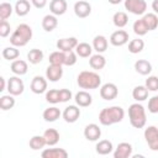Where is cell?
I'll return each mask as SVG.
<instances>
[{
	"mask_svg": "<svg viewBox=\"0 0 158 158\" xmlns=\"http://www.w3.org/2000/svg\"><path fill=\"white\" fill-rule=\"evenodd\" d=\"M78 40L75 37H67V38H60L57 41L56 46L59 51H63V52H69V51H73L75 49V47L78 46Z\"/></svg>",
	"mask_w": 158,
	"mask_h": 158,
	"instance_id": "13",
	"label": "cell"
},
{
	"mask_svg": "<svg viewBox=\"0 0 158 158\" xmlns=\"http://www.w3.org/2000/svg\"><path fill=\"white\" fill-rule=\"evenodd\" d=\"M10 30H11L10 23L6 20H1V22H0V36L2 38L7 37L10 35Z\"/></svg>",
	"mask_w": 158,
	"mask_h": 158,
	"instance_id": "44",
	"label": "cell"
},
{
	"mask_svg": "<svg viewBox=\"0 0 158 158\" xmlns=\"http://www.w3.org/2000/svg\"><path fill=\"white\" fill-rule=\"evenodd\" d=\"M135 70L141 75H149L152 72V64L147 59H138L135 62Z\"/></svg>",
	"mask_w": 158,
	"mask_h": 158,
	"instance_id": "22",
	"label": "cell"
},
{
	"mask_svg": "<svg viewBox=\"0 0 158 158\" xmlns=\"http://www.w3.org/2000/svg\"><path fill=\"white\" fill-rule=\"evenodd\" d=\"M128 42V33L125 30H117L111 33L110 36V43L115 47H121Z\"/></svg>",
	"mask_w": 158,
	"mask_h": 158,
	"instance_id": "10",
	"label": "cell"
},
{
	"mask_svg": "<svg viewBox=\"0 0 158 158\" xmlns=\"http://www.w3.org/2000/svg\"><path fill=\"white\" fill-rule=\"evenodd\" d=\"M95 149H96V153L98 154L106 156V154H110L114 151V146H112V142L111 141H109V139H101V141H99L96 143Z\"/></svg>",
	"mask_w": 158,
	"mask_h": 158,
	"instance_id": "21",
	"label": "cell"
},
{
	"mask_svg": "<svg viewBox=\"0 0 158 158\" xmlns=\"http://www.w3.org/2000/svg\"><path fill=\"white\" fill-rule=\"evenodd\" d=\"M31 4L37 9H43L47 5V0H31Z\"/></svg>",
	"mask_w": 158,
	"mask_h": 158,
	"instance_id": "47",
	"label": "cell"
},
{
	"mask_svg": "<svg viewBox=\"0 0 158 158\" xmlns=\"http://www.w3.org/2000/svg\"><path fill=\"white\" fill-rule=\"evenodd\" d=\"M11 72L15 74V75H25L26 73H27V69H28V65H27V63L25 62V60H22V59H15V60H12V63H11Z\"/></svg>",
	"mask_w": 158,
	"mask_h": 158,
	"instance_id": "20",
	"label": "cell"
},
{
	"mask_svg": "<svg viewBox=\"0 0 158 158\" xmlns=\"http://www.w3.org/2000/svg\"><path fill=\"white\" fill-rule=\"evenodd\" d=\"M58 26V20L57 16L51 14V15H46L42 20V27L46 32H52L56 27Z\"/></svg>",
	"mask_w": 158,
	"mask_h": 158,
	"instance_id": "23",
	"label": "cell"
},
{
	"mask_svg": "<svg viewBox=\"0 0 158 158\" xmlns=\"http://www.w3.org/2000/svg\"><path fill=\"white\" fill-rule=\"evenodd\" d=\"M74 100H75V104H77L78 106H80V107H88V106H90L91 102H93V96H91L88 91L80 90V91H78V93L75 94Z\"/></svg>",
	"mask_w": 158,
	"mask_h": 158,
	"instance_id": "18",
	"label": "cell"
},
{
	"mask_svg": "<svg viewBox=\"0 0 158 158\" xmlns=\"http://www.w3.org/2000/svg\"><path fill=\"white\" fill-rule=\"evenodd\" d=\"M47 78H43L41 75H36L33 77L32 81H31V91L35 94H43L47 90Z\"/></svg>",
	"mask_w": 158,
	"mask_h": 158,
	"instance_id": "14",
	"label": "cell"
},
{
	"mask_svg": "<svg viewBox=\"0 0 158 158\" xmlns=\"http://www.w3.org/2000/svg\"><path fill=\"white\" fill-rule=\"evenodd\" d=\"M128 118H130V123L135 128H143L146 126V122H147L146 110H144L143 105H141L138 102H135V104L130 105V107H128Z\"/></svg>",
	"mask_w": 158,
	"mask_h": 158,
	"instance_id": "4",
	"label": "cell"
},
{
	"mask_svg": "<svg viewBox=\"0 0 158 158\" xmlns=\"http://www.w3.org/2000/svg\"><path fill=\"white\" fill-rule=\"evenodd\" d=\"M31 10V4L28 0H17L15 4V12L19 16H26Z\"/></svg>",
	"mask_w": 158,
	"mask_h": 158,
	"instance_id": "29",
	"label": "cell"
},
{
	"mask_svg": "<svg viewBox=\"0 0 158 158\" xmlns=\"http://www.w3.org/2000/svg\"><path fill=\"white\" fill-rule=\"evenodd\" d=\"M77 83L81 89H98L101 85V78L91 70H83L77 77Z\"/></svg>",
	"mask_w": 158,
	"mask_h": 158,
	"instance_id": "3",
	"label": "cell"
},
{
	"mask_svg": "<svg viewBox=\"0 0 158 158\" xmlns=\"http://www.w3.org/2000/svg\"><path fill=\"white\" fill-rule=\"evenodd\" d=\"M117 95H118V89H117V86L114 83H106V84L101 85V88H100V96H101V99L110 101V100L116 99Z\"/></svg>",
	"mask_w": 158,
	"mask_h": 158,
	"instance_id": "8",
	"label": "cell"
},
{
	"mask_svg": "<svg viewBox=\"0 0 158 158\" xmlns=\"http://www.w3.org/2000/svg\"><path fill=\"white\" fill-rule=\"evenodd\" d=\"M27 59L31 64H38L42 62L43 59V52L38 48H32L28 53H27Z\"/></svg>",
	"mask_w": 158,
	"mask_h": 158,
	"instance_id": "35",
	"label": "cell"
},
{
	"mask_svg": "<svg viewBox=\"0 0 158 158\" xmlns=\"http://www.w3.org/2000/svg\"><path fill=\"white\" fill-rule=\"evenodd\" d=\"M107 40L105 36L102 35H98L94 37L93 40V48L98 52V53H104L107 49Z\"/></svg>",
	"mask_w": 158,
	"mask_h": 158,
	"instance_id": "26",
	"label": "cell"
},
{
	"mask_svg": "<svg viewBox=\"0 0 158 158\" xmlns=\"http://www.w3.org/2000/svg\"><path fill=\"white\" fill-rule=\"evenodd\" d=\"M101 136V128L99 127V125L96 123H89L85 126L84 128V137L88 139V141H91V142H95L100 138Z\"/></svg>",
	"mask_w": 158,
	"mask_h": 158,
	"instance_id": "12",
	"label": "cell"
},
{
	"mask_svg": "<svg viewBox=\"0 0 158 158\" xmlns=\"http://www.w3.org/2000/svg\"><path fill=\"white\" fill-rule=\"evenodd\" d=\"M15 9H12V5L10 2H1L0 4V20H7L12 11Z\"/></svg>",
	"mask_w": 158,
	"mask_h": 158,
	"instance_id": "40",
	"label": "cell"
},
{
	"mask_svg": "<svg viewBox=\"0 0 158 158\" xmlns=\"http://www.w3.org/2000/svg\"><path fill=\"white\" fill-rule=\"evenodd\" d=\"M20 56V51L17 49V47L11 46V47H5L2 49V57L7 60H15L17 59Z\"/></svg>",
	"mask_w": 158,
	"mask_h": 158,
	"instance_id": "38",
	"label": "cell"
},
{
	"mask_svg": "<svg viewBox=\"0 0 158 158\" xmlns=\"http://www.w3.org/2000/svg\"><path fill=\"white\" fill-rule=\"evenodd\" d=\"M72 96H73V94H72L70 90H68V89H59V100H60V102L69 101L72 99Z\"/></svg>",
	"mask_w": 158,
	"mask_h": 158,
	"instance_id": "46",
	"label": "cell"
},
{
	"mask_svg": "<svg viewBox=\"0 0 158 158\" xmlns=\"http://www.w3.org/2000/svg\"><path fill=\"white\" fill-rule=\"evenodd\" d=\"M28 144H30V148H32L33 151H38V149H42L47 143H46V139H44L43 135L42 136L36 135V136H33V137L30 138Z\"/></svg>",
	"mask_w": 158,
	"mask_h": 158,
	"instance_id": "34",
	"label": "cell"
},
{
	"mask_svg": "<svg viewBox=\"0 0 158 158\" xmlns=\"http://www.w3.org/2000/svg\"><path fill=\"white\" fill-rule=\"evenodd\" d=\"M112 22H114V25H115L116 27L122 28V27H125V26L127 25V22H128V16H127V14L123 12V11H117V12H115L114 16H112Z\"/></svg>",
	"mask_w": 158,
	"mask_h": 158,
	"instance_id": "31",
	"label": "cell"
},
{
	"mask_svg": "<svg viewBox=\"0 0 158 158\" xmlns=\"http://www.w3.org/2000/svg\"><path fill=\"white\" fill-rule=\"evenodd\" d=\"M148 111L151 114H158V95L152 96L148 101Z\"/></svg>",
	"mask_w": 158,
	"mask_h": 158,
	"instance_id": "45",
	"label": "cell"
},
{
	"mask_svg": "<svg viewBox=\"0 0 158 158\" xmlns=\"http://www.w3.org/2000/svg\"><path fill=\"white\" fill-rule=\"evenodd\" d=\"M46 100L51 104L60 102V100H59V89H49L48 91H46Z\"/></svg>",
	"mask_w": 158,
	"mask_h": 158,
	"instance_id": "41",
	"label": "cell"
},
{
	"mask_svg": "<svg viewBox=\"0 0 158 158\" xmlns=\"http://www.w3.org/2000/svg\"><path fill=\"white\" fill-rule=\"evenodd\" d=\"M6 90L9 91V94L14 95V96H19L23 93L25 90V84L22 81V79H20L19 75L16 77H11L9 80H7V88Z\"/></svg>",
	"mask_w": 158,
	"mask_h": 158,
	"instance_id": "6",
	"label": "cell"
},
{
	"mask_svg": "<svg viewBox=\"0 0 158 158\" xmlns=\"http://www.w3.org/2000/svg\"><path fill=\"white\" fill-rule=\"evenodd\" d=\"M132 156V144L128 142H121L114 151V158H128Z\"/></svg>",
	"mask_w": 158,
	"mask_h": 158,
	"instance_id": "15",
	"label": "cell"
},
{
	"mask_svg": "<svg viewBox=\"0 0 158 158\" xmlns=\"http://www.w3.org/2000/svg\"><path fill=\"white\" fill-rule=\"evenodd\" d=\"M43 137L46 139L47 146H54L59 141V132L56 128H48L43 132Z\"/></svg>",
	"mask_w": 158,
	"mask_h": 158,
	"instance_id": "28",
	"label": "cell"
},
{
	"mask_svg": "<svg viewBox=\"0 0 158 158\" xmlns=\"http://www.w3.org/2000/svg\"><path fill=\"white\" fill-rule=\"evenodd\" d=\"M64 58H65V52L63 51H56V52H52L49 54V63L51 64H54V65H63L64 64Z\"/></svg>",
	"mask_w": 158,
	"mask_h": 158,
	"instance_id": "36",
	"label": "cell"
},
{
	"mask_svg": "<svg viewBox=\"0 0 158 158\" xmlns=\"http://www.w3.org/2000/svg\"><path fill=\"white\" fill-rule=\"evenodd\" d=\"M110 4H112V5H117V4H120V2H122V0H107Z\"/></svg>",
	"mask_w": 158,
	"mask_h": 158,
	"instance_id": "50",
	"label": "cell"
},
{
	"mask_svg": "<svg viewBox=\"0 0 158 158\" xmlns=\"http://www.w3.org/2000/svg\"><path fill=\"white\" fill-rule=\"evenodd\" d=\"M132 30H133V32H135L137 36H144V35H146V33L149 31V30H148V27L146 26V23H144L143 19L136 20V21L133 22Z\"/></svg>",
	"mask_w": 158,
	"mask_h": 158,
	"instance_id": "39",
	"label": "cell"
},
{
	"mask_svg": "<svg viewBox=\"0 0 158 158\" xmlns=\"http://www.w3.org/2000/svg\"><path fill=\"white\" fill-rule=\"evenodd\" d=\"M67 9H68V4L65 0H51L49 2V10L56 16L64 15Z\"/></svg>",
	"mask_w": 158,
	"mask_h": 158,
	"instance_id": "17",
	"label": "cell"
},
{
	"mask_svg": "<svg viewBox=\"0 0 158 158\" xmlns=\"http://www.w3.org/2000/svg\"><path fill=\"white\" fill-rule=\"evenodd\" d=\"M93 49H94L93 46H90L86 42H81V43H78V46L75 47V53L81 58H88L91 56Z\"/></svg>",
	"mask_w": 158,
	"mask_h": 158,
	"instance_id": "30",
	"label": "cell"
},
{
	"mask_svg": "<svg viewBox=\"0 0 158 158\" xmlns=\"http://www.w3.org/2000/svg\"><path fill=\"white\" fill-rule=\"evenodd\" d=\"M146 88L149 90V91H157L158 90V77L156 75H151L146 79V83H144Z\"/></svg>",
	"mask_w": 158,
	"mask_h": 158,
	"instance_id": "42",
	"label": "cell"
},
{
	"mask_svg": "<svg viewBox=\"0 0 158 158\" xmlns=\"http://www.w3.org/2000/svg\"><path fill=\"white\" fill-rule=\"evenodd\" d=\"M74 14L79 19H85L91 14V5L85 0H79L74 4Z\"/></svg>",
	"mask_w": 158,
	"mask_h": 158,
	"instance_id": "9",
	"label": "cell"
},
{
	"mask_svg": "<svg viewBox=\"0 0 158 158\" xmlns=\"http://www.w3.org/2000/svg\"><path fill=\"white\" fill-rule=\"evenodd\" d=\"M144 48V41L141 38H135L132 41H130L128 43V52L132 54H137L141 53Z\"/></svg>",
	"mask_w": 158,
	"mask_h": 158,
	"instance_id": "33",
	"label": "cell"
},
{
	"mask_svg": "<svg viewBox=\"0 0 158 158\" xmlns=\"http://www.w3.org/2000/svg\"><path fill=\"white\" fill-rule=\"evenodd\" d=\"M63 75V68L62 65H54V64H49L46 69V78L49 81H58Z\"/></svg>",
	"mask_w": 158,
	"mask_h": 158,
	"instance_id": "16",
	"label": "cell"
},
{
	"mask_svg": "<svg viewBox=\"0 0 158 158\" xmlns=\"http://www.w3.org/2000/svg\"><path fill=\"white\" fill-rule=\"evenodd\" d=\"M0 83H1V86H0V91H4V90L7 88V83L5 81V78H4V77H1V78H0Z\"/></svg>",
	"mask_w": 158,
	"mask_h": 158,
	"instance_id": "48",
	"label": "cell"
},
{
	"mask_svg": "<svg viewBox=\"0 0 158 158\" xmlns=\"http://www.w3.org/2000/svg\"><path fill=\"white\" fill-rule=\"evenodd\" d=\"M41 156L43 158H67L68 152L64 148H46Z\"/></svg>",
	"mask_w": 158,
	"mask_h": 158,
	"instance_id": "19",
	"label": "cell"
},
{
	"mask_svg": "<svg viewBox=\"0 0 158 158\" xmlns=\"http://www.w3.org/2000/svg\"><path fill=\"white\" fill-rule=\"evenodd\" d=\"M144 139L152 151H158V127L148 126L144 130Z\"/></svg>",
	"mask_w": 158,
	"mask_h": 158,
	"instance_id": "7",
	"label": "cell"
},
{
	"mask_svg": "<svg viewBox=\"0 0 158 158\" xmlns=\"http://www.w3.org/2000/svg\"><path fill=\"white\" fill-rule=\"evenodd\" d=\"M60 115H62L60 110L58 107H56V106H52V107H48V109H46L43 111L42 117L47 122H54V121H57L60 117Z\"/></svg>",
	"mask_w": 158,
	"mask_h": 158,
	"instance_id": "25",
	"label": "cell"
},
{
	"mask_svg": "<svg viewBox=\"0 0 158 158\" xmlns=\"http://www.w3.org/2000/svg\"><path fill=\"white\" fill-rule=\"evenodd\" d=\"M89 65H90L93 69H95V70H100V69H102V68L106 65V59H105V57H104L101 53L93 54V56H90Z\"/></svg>",
	"mask_w": 158,
	"mask_h": 158,
	"instance_id": "24",
	"label": "cell"
},
{
	"mask_svg": "<svg viewBox=\"0 0 158 158\" xmlns=\"http://www.w3.org/2000/svg\"><path fill=\"white\" fill-rule=\"evenodd\" d=\"M152 9H153L154 14L158 15V0H153L152 1Z\"/></svg>",
	"mask_w": 158,
	"mask_h": 158,
	"instance_id": "49",
	"label": "cell"
},
{
	"mask_svg": "<svg viewBox=\"0 0 158 158\" xmlns=\"http://www.w3.org/2000/svg\"><path fill=\"white\" fill-rule=\"evenodd\" d=\"M62 116H63L65 122L74 123L80 116V109L78 106H75V105H69V106H67L64 109V111L62 112Z\"/></svg>",
	"mask_w": 158,
	"mask_h": 158,
	"instance_id": "11",
	"label": "cell"
},
{
	"mask_svg": "<svg viewBox=\"0 0 158 158\" xmlns=\"http://www.w3.org/2000/svg\"><path fill=\"white\" fill-rule=\"evenodd\" d=\"M148 89L146 88V85H137L133 88L132 90V98L137 101V102H141V101H144L147 98H148Z\"/></svg>",
	"mask_w": 158,
	"mask_h": 158,
	"instance_id": "27",
	"label": "cell"
},
{
	"mask_svg": "<svg viewBox=\"0 0 158 158\" xmlns=\"http://www.w3.org/2000/svg\"><path fill=\"white\" fill-rule=\"evenodd\" d=\"M15 106V98L14 95L9 94V95H2L0 98V107L4 111H7L10 109H12Z\"/></svg>",
	"mask_w": 158,
	"mask_h": 158,
	"instance_id": "37",
	"label": "cell"
},
{
	"mask_svg": "<svg viewBox=\"0 0 158 158\" xmlns=\"http://www.w3.org/2000/svg\"><path fill=\"white\" fill-rule=\"evenodd\" d=\"M125 9L133 15H143L147 10L144 0H125Z\"/></svg>",
	"mask_w": 158,
	"mask_h": 158,
	"instance_id": "5",
	"label": "cell"
},
{
	"mask_svg": "<svg viewBox=\"0 0 158 158\" xmlns=\"http://www.w3.org/2000/svg\"><path fill=\"white\" fill-rule=\"evenodd\" d=\"M142 19H143V21H144V23H146V26L148 27L149 31H153L158 27V16H157V14L148 12V14H144Z\"/></svg>",
	"mask_w": 158,
	"mask_h": 158,
	"instance_id": "32",
	"label": "cell"
},
{
	"mask_svg": "<svg viewBox=\"0 0 158 158\" xmlns=\"http://www.w3.org/2000/svg\"><path fill=\"white\" fill-rule=\"evenodd\" d=\"M125 117V110L121 106L105 107L99 114V121L104 126H111L114 123L121 122Z\"/></svg>",
	"mask_w": 158,
	"mask_h": 158,
	"instance_id": "1",
	"label": "cell"
},
{
	"mask_svg": "<svg viewBox=\"0 0 158 158\" xmlns=\"http://www.w3.org/2000/svg\"><path fill=\"white\" fill-rule=\"evenodd\" d=\"M77 57L78 54L74 51H69L65 52V58H64V65H74L77 63Z\"/></svg>",
	"mask_w": 158,
	"mask_h": 158,
	"instance_id": "43",
	"label": "cell"
},
{
	"mask_svg": "<svg viewBox=\"0 0 158 158\" xmlns=\"http://www.w3.org/2000/svg\"><path fill=\"white\" fill-rule=\"evenodd\" d=\"M32 38V28L27 23H20L10 37V43L15 47L26 46Z\"/></svg>",
	"mask_w": 158,
	"mask_h": 158,
	"instance_id": "2",
	"label": "cell"
}]
</instances>
